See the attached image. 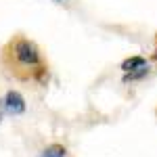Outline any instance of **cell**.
<instances>
[{
    "mask_svg": "<svg viewBox=\"0 0 157 157\" xmlns=\"http://www.w3.org/2000/svg\"><path fill=\"white\" fill-rule=\"evenodd\" d=\"M2 52H4L2 55L4 65L15 78H19V80H36L40 84H44L48 80V69L42 63L40 48L32 40L17 36L4 46Z\"/></svg>",
    "mask_w": 157,
    "mask_h": 157,
    "instance_id": "1",
    "label": "cell"
},
{
    "mask_svg": "<svg viewBox=\"0 0 157 157\" xmlns=\"http://www.w3.org/2000/svg\"><path fill=\"white\" fill-rule=\"evenodd\" d=\"M2 107L6 113H11V115H21L25 111V98L17 92V90H9L4 98H2Z\"/></svg>",
    "mask_w": 157,
    "mask_h": 157,
    "instance_id": "2",
    "label": "cell"
},
{
    "mask_svg": "<svg viewBox=\"0 0 157 157\" xmlns=\"http://www.w3.org/2000/svg\"><path fill=\"white\" fill-rule=\"evenodd\" d=\"M143 67H147V59L145 57H130V59H126L124 63H121V69H124V73H132L136 71V69H143Z\"/></svg>",
    "mask_w": 157,
    "mask_h": 157,
    "instance_id": "3",
    "label": "cell"
},
{
    "mask_svg": "<svg viewBox=\"0 0 157 157\" xmlns=\"http://www.w3.org/2000/svg\"><path fill=\"white\" fill-rule=\"evenodd\" d=\"M67 151L63 145H48L44 151H42V157H65Z\"/></svg>",
    "mask_w": 157,
    "mask_h": 157,
    "instance_id": "4",
    "label": "cell"
},
{
    "mask_svg": "<svg viewBox=\"0 0 157 157\" xmlns=\"http://www.w3.org/2000/svg\"><path fill=\"white\" fill-rule=\"evenodd\" d=\"M145 75H149V65L143 67V69H136V71H132V73H126V75H124V82H126V84H128V82H136V80H140V78H145Z\"/></svg>",
    "mask_w": 157,
    "mask_h": 157,
    "instance_id": "5",
    "label": "cell"
},
{
    "mask_svg": "<svg viewBox=\"0 0 157 157\" xmlns=\"http://www.w3.org/2000/svg\"><path fill=\"white\" fill-rule=\"evenodd\" d=\"M153 59L157 61V46H155V52H153Z\"/></svg>",
    "mask_w": 157,
    "mask_h": 157,
    "instance_id": "6",
    "label": "cell"
}]
</instances>
